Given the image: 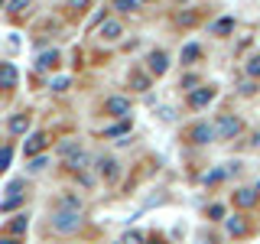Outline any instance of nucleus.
<instances>
[{"label": "nucleus", "instance_id": "obj_1", "mask_svg": "<svg viewBox=\"0 0 260 244\" xmlns=\"http://www.w3.org/2000/svg\"><path fill=\"white\" fill-rule=\"evenodd\" d=\"M78 225H81V211H75V208H55L52 211V231L72 234V231H78Z\"/></svg>", "mask_w": 260, "mask_h": 244}, {"label": "nucleus", "instance_id": "obj_2", "mask_svg": "<svg viewBox=\"0 0 260 244\" xmlns=\"http://www.w3.org/2000/svg\"><path fill=\"white\" fill-rule=\"evenodd\" d=\"M215 130H218V140H234V137L241 134V120L231 117V114H221V117L215 120Z\"/></svg>", "mask_w": 260, "mask_h": 244}, {"label": "nucleus", "instance_id": "obj_3", "mask_svg": "<svg viewBox=\"0 0 260 244\" xmlns=\"http://www.w3.org/2000/svg\"><path fill=\"white\" fill-rule=\"evenodd\" d=\"M189 140L192 143H211V140H218V130H215V124H195L189 130Z\"/></svg>", "mask_w": 260, "mask_h": 244}, {"label": "nucleus", "instance_id": "obj_4", "mask_svg": "<svg viewBox=\"0 0 260 244\" xmlns=\"http://www.w3.org/2000/svg\"><path fill=\"white\" fill-rule=\"evenodd\" d=\"M146 65H150V72L159 78V75H166V69H169V55L162 52V49H153V52L146 55Z\"/></svg>", "mask_w": 260, "mask_h": 244}, {"label": "nucleus", "instance_id": "obj_5", "mask_svg": "<svg viewBox=\"0 0 260 244\" xmlns=\"http://www.w3.org/2000/svg\"><path fill=\"white\" fill-rule=\"evenodd\" d=\"M104 114H111V117H127L130 101L127 98H108V101H104Z\"/></svg>", "mask_w": 260, "mask_h": 244}, {"label": "nucleus", "instance_id": "obj_6", "mask_svg": "<svg viewBox=\"0 0 260 244\" xmlns=\"http://www.w3.org/2000/svg\"><path fill=\"white\" fill-rule=\"evenodd\" d=\"M120 33H124V29H120L117 20H104L101 29H98V36H101L104 43H114V39H120Z\"/></svg>", "mask_w": 260, "mask_h": 244}, {"label": "nucleus", "instance_id": "obj_7", "mask_svg": "<svg viewBox=\"0 0 260 244\" xmlns=\"http://www.w3.org/2000/svg\"><path fill=\"white\" fill-rule=\"evenodd\" d=\"M208 101H215V88H195L189 95V104L192 108H205Z\"/></svg>", "mask_w": 260, "mask_h": 244}, {"label": "nucleus", "instance_id": "obj_8", "mask_svg": "<svg viewBox=\"0 0 260 244\" xmlns=\"http://www.w3.org/2000/svg\"><path fill=\"white\" fill-rule=\"evenodd\" d=\"M29 124H32V117H29V114H13L7 127H10V134H26Z\"/></svg>", "mask_w": 260, "mask_h": 244}, {"label": "nucleus", "instance_id": "obj_9", "mask_svg": "<svg viewBox=\"0 0 260 244\" xmlns=\"http://www.w3.org/2000/svg\"><path fill=\"white\" fill-rule=\"evenodd\" d=\"M16 78H20V75H16V69L10 62L0 65V88H16Z\"/></svg>", "mask_w": 260, "mask_h": 244}, {"label": "nucleus", "instance_id": "obj_10", "mask_svg": "<svg viewBox=\"0 0 260 244\" xmlns=\"http://www.w3.org/2000/svg\"><path fill=\"white\" fill-rule=\"evenodd\" d=\"M254 202H257V192H254V189H238V192H234V205L250 208Z\"/></svg>", "mask_w": 260, "mask_h": 244}, {"label": "nucleus", "instance_id": "obj_11", "mask_svg": "<svg viewBox=\"0 0 260 244\" xmlns=\"http://www.w3.org/2000/svg\"><path fill=\"white\" fill-rule=\"evenodd\" d=\"M39 150H46V134H32L26 140V157H36Z\"/></svg>", "mask_w": 260, "mask_h": 244}, {"label": "nucleus", "instance_id": "obj_12", "mask_svg": "<svg viewBox=\"0 0 260 244\" xmlns=\"http://www.w3.org/2000/svg\"><path fill=\"white\" fill-rule=\"evenodd\" d=\"M55 62H59L55 49H46V52H39V59H36V69H52Z\"/></svg>", "mask_w": 260, "mask_h": 244}, {"label": "nucleus", "instance_id": "obj_13", "mask_svg": "<svg viewBox=\"0 0 260 244\" xmlns=\"http://www.w3.org/2000/svg\"><path fill=\"white\" fill-rule=\"evenodd\" d=\"M26 225H29V215H16L10 225H7V234H23L26 231Z\"/></svg>", "mask_w": 260, "mask_h": 244}, {"label": "nucleus", "instance_id": "obj_14", "mask_svg": "<svg viewBox=\"0 0 260 244\" xmlns=\"http://www.w3.org/2000/svg\"><path fill=\"white\" fill-rule=\"evenodd\" d=\"M85 163H88V157L81 150H75V153H69V160H65V166L69 169H85Z\"/></svg>", "mask_w": 260, "mask_h": 244}, {"label": "nucleus", "instance_id": "obj_15", "mask_svg": "<svg viewBox=\"0 0 260 244\" xmlns=\"http://www.w3.org/2000/svg\"><path fill=\"white\" fill-rule=\"evenodd\" d=\"M231 29H234V20H231V16H224V20L211 23V33H215V36H224V33H231Z\"/></svg>", "mask_w": 260, "mask_h": 244}, {"label": "nucleus", "instance_id": "obj_16", "mask_svg": "<svg viewBox=\"0 0 260 244\" xmlns=\"http://www.w3.org/2000/svg\"><path fill=\"white\" fill-rule=\"evenodd\" d=\"M114 4V10H120V13H134L137 7H140V0H111Z\"/></svg>", "mask_w": 260, "mask_h": 244}, {"label": "nucleus", "instance_id": "obj_17", "mask_svg": "<svg viewBox=\"0 0 260 244\" xmlns=\"http://www.w3.org/2000/svg\"><path fill=\"white\" fill-rule=\"evenodd\" d=\"M98 166H101V173L108 179H117V163L114 160H98Z\"/></svg>", "mask_w": 260, "mask_h": 244}, {"label": "nucleus", "instance_id": "obj_18", "mask_svg": "<svg viewBox=\"0 0 260 244\" xmlns=\"http://www.w3.org/2000/svg\"><path fill=\"white\" fill-rule=\"evenodd\" d=\"M130 85H134L137 92H146V88H150V78L140 75V72H134V75H130Z\"/></svg>", "mask_w": 260, "mask_h": 244}, {"label": "nucleus", "instance_id": "obj_19", "mask_svg": "<svg viewBox=\"0 0 260 244\" xmlns=\"http://www.w3.org/2000/svg\"><path fill=\"white\" fill-rule=\"evenodd\" d=\"M228 231H231V234H247V225L234 215V218H228Z\"/></svg>", "mask_w": 260, "mask_h": 244}, {"label": "nucleus", "instance_id": "obj_20", "mask_svg": "<svg viewBox=\"0 0 260 244\" xmlns=\"http://www.w3.org/2000/svg\"><path fill=\"white\" fill-rule=\"evenodd\" d=\"M199 52H202V49L195 46V43H189V46L182 49V62H195V59H199Z\"/></svg>", "mask_w": 260, "mask_h": 244}, {"label": "nucleus", "instance_id": "obj_21", "mask_svg": "<svg viewBox=\"0 0 260 244\" xmlns=\"http://www.w3.org/2000/svg\"><path fill=\"white\" fill-rule=\"evenodd\" d=\"M23 202V195H7L4 202H0V211H10V208H16Z\"/></svg>", "mask_w": 260, "mask_h": 244}, {"label": "nucleus", "instance_id": "obj_22", "mask_svg": "<svg viewBox=\"0 0 260 244\" xmlns=\"http://www.w3.org/2000/svg\"><path fill=\"white\" fill-rule=\"evenodd\" d=\"M10 160H13V150H10V146H4V150H0V173H7Z\"/></svg>", "mask_w": 260, "mask_h": 244}, {"label": "nucleus", "instance_id": "obj_23", "mask_svg": "<svg viewBox=\"0 0 260 244\" xmlns=\"http://www.w3.org/2000/svg\"><path fill=\"white\" fill-rule=\"evenodd\" d=\"M120 134H130V124H117V127L104 130V137H120Z\"/></svg>", "mask_w": 260, "mask_h": 244}, {"label": "nucleus", "instance_id": "obj_24", "mask_svg": "<svg viewBox=\"0 0 260 244\" xmlns=\"http://www.w3.org/2000/svg\"><path fill=\"white\" fill-rule=\"evenodd\" d=\"M247 75H250V78H257V75H260V55H254V59L247 62Z\"/></svg>", "mask_w": 260, "mask_h": 244}, {"label": "nucleus", "instance_id": "obj_25", "mask_svg": "<svg viewBox=\"0 0 260 244\" xmlns=\"http://www.w3.org/2000/svg\"><path fill=\"white\" fill-rule=\"evenodd\" d=\"M221 179H224V169H215V173L205 176V186H215V182H221Z\"/></svg>", "mask_w": 260, "mask_h": 244}, {"label": "nucleus", "instance_id": "obj_26", "mask_svg": "<svg viewBox=\"0 0 260 244\" xmlns=\"http://www.w3.org/2000/svg\"><path fill=\"white\" fill-rule=\"evenodd\" d=\"M23 7H29V0H10V4H7V10H10V13H20Z\"/></svg>", "mask_w": 260, "mask_h": 244}, {"label": "nucleus", "instance_id": "obj_27", "mask_svg": "<svg viewBox=\"0 0 260 244\" xmlns=\"http://www.w3.org/2000/svg\"><path fill=\"white\" fill-rule=\"evenodd\" d=\"M49 88H52V92H65V88H69V78H52V85H49Z\"/></svg>", "mask_w": 260, "mask_h": 244}, {"label": "nucleus", "instance_id": "obj_28", "mask_svg": "<svg viewBox=\"0 0 260 244\" xmlns=\"http://www.w3.org/2000/svg\"><path fill=\"white\" fill-rule=\"evenodd\" d=\"M124 244H143V234L140 231H130L127 238H124Z\"/></svg>", "mask_w": 260, "mask_h": 244}, {"label": "nucleus", "instance_id": "obj_29", "mask_svg": "<svg viewBox=\"0 0 260 244\" xmlns=\"http://www.w3.org/2000/svg\"><path fill=\"white\" fill-rule=\"evenodd\" d=\"M43 166H46V157H36V160L29 163V169H32V173H39V169H43Z\"/></svg>", "mask_w": 260, "mask_h": 244}, {"label": "nucleus", "instance_id": "obj_30", "mask_svg": "<svg viewBox=\"0 0 260 244\" xmlns=\"http://www.w3.org/2000/svg\"><path fill=\"white\" fill-rule=\"evenodd\" d=\"M208 215H211V218H215V222H218V218L224 215V208H221V205H211V208H208Z\"/></svg>", "mask_w": 260, "mask_h": 244}, {"label": "nucleus", "instance_id": "obj_31", "mask_svg": "<svg viewBox=\"0 0 260 244\" xmlns=\"http://www.w3.org/2000/svg\"><path fill=\"white\" fill-rule=\"evenodd\" d=\"M254 92H257L254 81H244V85H241V95H254Z\"/></svg>", "mask_w": 260, "mask_h": 244}, {"label": "nucleus", "instance_id": "obj_32", "mask_svg": "<svg viewBox=\"0 0 260 244\" xmlns=\"http://www.w3.org/2000/svg\"><path fill=\"white\" fill-rule=\"evenodd\" d=\"M91 0H72V7H88Z\"/></svg>", "mask_w": 260, "mask_h": 244}, {"label": "nucleus", "instance_id": "obj_33", "mask_svg": "<svg viewBox=\"0 0 260 244\" xmlns=\"http://www.w3.org/2000/svg\"><path fill=\"white\" fill-rule=\"evenodd\" d=\"M0 244H20V241H16V238H4V241H0Z\"/></svg>", "mask_w": 260, "mask_h": 244}, {"label": "nucleus", "instance_id": "obj_34", "mask_svg": "<svg viewBox=\"0 0 260 244\" xmlns=\"http://www.w3.org/2000/svg\"><path fill=\"white\" fill-rule=\"evenodd\" d=\"M153 244H162V241H153Z\"/></svg>", "mask_w": 260, "mask_h": 244}, {"label": "nucleus", "instance_id": "obj_35", "mask_svg": "<svg viewBox=\"0 0 260 244\" xmlns=\"http://www.w3.org/2000/svg\"><path fill=\"white\" fill-rule=\"evenodd\" d=\"M0 7H4V0H0Z\"/></svg>", "mask_w": 260, "mask_h": 244}]
</instances>
